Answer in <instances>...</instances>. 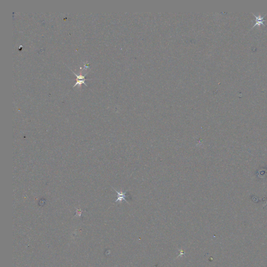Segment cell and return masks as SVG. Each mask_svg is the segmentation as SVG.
<instances>
[{
	"mask_svg": "<svg viewBox=\"0 0 267 267\" xmlns=\"http://www.w3.org/2000/svg\"><path fill=\"white\" fill-rule=\"evenodd\" d=\"M114 191H115L117 193V199L116 201H115V203H117V202H122V201L123 200H125L126 203H128V201H127V198H129V197H130V195L129 194V193L127 191H126V192H122V191H117L116 189H114Z\"/></svg>",
	"mask_w": 267,
	"mask_h": 267,
	"instance_id": "obj_1",
	"label": "cell"
},
{
	"mask_svg": "<svg viewBox=\"0 0 267 267\" xmlns=\"http://www.w3.org/2000/svg\"><path fill=\"white\" fill-rule=\"evenodd\" d=\"M73 72V73L77 77V79H76V83L74 85V86L73 87H74L76 86L77 85H78L80 86V87L81 86V85L82 84H85L86 86H87V85L85 84V81L86 80V79L85 78V77L86 76V75L87 74V73H86V74L84 75H82L81 74V73L79 75H77L76 73H75L72 70H71Z\"/></svg>",
	"mask_w": 267,
	"mask_h": 267,
	"instance_id": "obj_2",
	"label": "cell"
}]
</instances>
